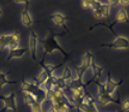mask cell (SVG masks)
<instances>
[{"mask_svg": "<svg viewBox=\"0 0 129 112\" xmlns=\"http://www.w3.org/2000/svg\"><path fill=\"white\" fill-rule=\"evenodd\" d=\"M36 103V101L32 99L30 95H28V94H25V97H24V104H25L26 106H29V107H31L34 104Z\"/></svg>", "mask_w": 129, "mask_h": 112, "instance_id": "obj_18", "label": "cell"}, {"mask_svg": "<svg viewBox=\"0 0 129 112\" xmlns=\"http://www.w3.org/2000/svg\"><path fill=\"white\" fill-rule=\"evenodd\" d=\"M95 84L98 87V93L96 95V101L99 104H101L102 106H107L109 104H120L119 101H116L114 98L108 94L105 87V82L96 81Z\"/></svg>", "mask_w": 129, "mask_h": 112, "instance_id": "obj_2", "label": "cell"}, {"mask_svg": "<svg viewBox=\"0 0 129 112\" xmlns=\"http://www.w3.org/2000/svg\"><path fill=\"white\" fill-rule=\"evenodd\" d=\"M101 3V10L103 14V18H107L110 13V4L109 1H100Z\"/></svg>", "mask_w": 129, "mask_h": 112, "instance_id": "obj_16", "label": "cell"}, {"mask_svg": "<svg viewBox=\"0 0 129 112\" xmlns=\"http://www.w3.org/2000/svg\"><path fill=\"white\" fill-rule=\"evenodd\" d=\"M20 47V34L18 31L10 33V45H9V50L16 49V48Z\"/></svg>", "mask_w": 129, "mask_h": 112, "instance_id": "obj_11", "label": "cell"}, {"mask_svg": "<svg viewBox=\"0 0 129 112\" xmlns=\"http://www.w3.org/2000/svg\"><path fill=\"white\" fill-rule=\"evenodd\" d=\"M92 73H93V79L91 82H96V81H99V80L101 79V76H102V72L104 71V67L98 65V63H96L95 61L93 62L92 65Z\"/></svg>", "mask_w": 129, "mask_h": 112, "instance_id": "obj_10", "label": "cell"}, {"mask_svg": "<svg viewBox=\"0 0 129 112\" xmlns=\"http://www.w3.org/2000/svg\"><path fill=\"white\" fill-rule=\"evenodd\" d=\"M0 100L3 103V109L1 110V112H5L7 110H17V102H16L15 92H11L9 95H0Z\"/></svg>", "mask_w": 129, "mask_h": 112, "instance_id": "obj_4", "label": "cell"}, {"mask_svg": "<svg viewBox=\"0 0 129 112\" xmlns=\"http://www.w3.org/2000/svg\"><path fill=\"white\" fill-rule=\"evenodd\" d=\"M42 103H38L36 102L34 105H32L30 108H31V112H43V108H42Z\"/></svg>", "mask_w": 129, "mask_h": 112, "instance_id": "obj_17", "label": "cell"}, {"mask_svg": "<svg viewBox=\"0 0 129 112\" xmlns=\"http://www.w3.org/2000/svg\"><path fill=\"white\" fill-rule=\"evenodd\" d=\"M38 44H39V38L38 34L35 31H31L29 33V42H28V51L30 54V57L35 61L37 60V53H38Z\"/></svg>", "mask_w": 129, "mask_h": 112, "instance_id": "obj_5", "label": "cell"}, {"mask_svg": "<svg viewBox=\"0 0 129 112\" xmlns=\"http://www.w3.org/2000/svg\"><path fill=\"white\" fill-rule=\"evenodd\" d=\"M50 19L52 20V22L55 24L56 26L62 27V28H64L66 30H68L67 27H66V22H67V20H68L67 16H64V15L61 14V13H54V14H52V15L50 16Z\"/></svg>", "mask_w": 129, "mask_h": 112, "instance_id": "obj_7", "label": "cell"}, {"mask_svg": "<svg viewBox=\"0 0 129 112\" xmlns=\"http://www.w3.org/2000/svg\"><path fill=\"white\" fill-rule=\"evenodd\" d=\"M10 45V33L0 34V49L3 50L5 48H9Z\"/></svg>", "mask_w": 129, "mask_h": 112, "instance_id": "obj_15", "label": "cell"}, {"mask_svg": "<svg viewBox=\"0 0 129 112\" xmlns=\"http://www.w3.org/2000/svg\"><path fill=\"white\" fill-rule=\"evenodd\" d=\"M47 112H57V111H56V109L51 105V106H50V108L47 110Z\"/></svg>", "mask_w": 129, "mask_h": 112, "instance_id": "obj_22", "label": "cell"}, {"mask_svg": "<svg viewBox=\"0 0 129 112\" xmlns=\"http://www.w3.org/2000/svg\"><path fill=\"white\" fill-rule=\"evenodd\" d=\"M2 13H3V12H2V10H1V7H0V17H1V15H2Z\"/></svg>", "mask_w": 129, "mask_h": 112, "instance_id": "obj_23", "label": "cell"}, {"mask_svg": "<svg viewBox=\"0 0 129 112\" xmlns=\"http://www.w3.org/2000/svg\"><path fill=\"white\" fill-rule=\"evenodd\" d=\"M101 48L105 47L109 48V49H116V50H121V49H128L129 48V39L128 37L124 35H116V38L109 44H103L100 46Z\"/></svg>", "mask_w": 129, "mask_h": 112, "instance_id": "obj_3", "label": "cell"}, {"mask_svg": "<svg viewBox=\"0 0 129 112\" xmlns=\"http://www.w3.org/2000/svg\"><path fill=\"white\" fill-rule=\"evenodd\" d=\"M93 62H94V58H93V54H92V52L86 51V52L84 53V55H83V58H82L81 63H82L84 67H86L88 70H91Z\"/></svg>", "mask_w": 129, "mask_h": 112, "instance_id": "obj_14", "label": "cell"}, {"mask_svg": "<svg viewBox=\"0 0 129 112\" xmlns=\"http://www.w3.org/2000/svg\"><path fill=\"white\" fill-rule=\"evenodd\" d=\"M82 7L83 9H92V5H93V1H82L81 2Z\"/></svg>", "mask_w": 129, "mask_h": 112, "instance_id": "obj_20", "label": "cell"}, {"mask_svg": "<svg viewBox=\"0 0 129 112\" xmlns=\"http://www.w3.org/2000/svg\"><path fill=\"white\" fill-rule=\"evenodd\" d=\"M9 74H10V72H0V91L2 90V88L5 85H11V84L16 83L14 81H11V80H7Z\"/></svg>", "mask_w": 129, "mask_h": 112, "instance_id": "obj_13", "label": "cell"}, {"mask_svg": "<svg viewBox=\"0 0 129 112\" xmlns=\"http://www.w3.org/2000/svg\"><path fill=\"white\" fill-rule=\"evenodd\" d=\"M129 22V16L128 13L125 9L121 7V9L118 11L117 15H116V21L115 23H128Z\"/></svg>", "mask_w": 129, "mask_h": 112, "instance_id": "obj_12", "label": "cell"}, {"mask_svg": "<svg viewBox=\"0 0 129 112\" xmlns=\"http://www.w3.org/2000/svg\"><path fill=\"white\" fill-rule=\"evenodd\" d=\"M118 4H120L121 6H126V5H129V1H124V0H123V1H118Z\"/></svg>", "mask_w": 129, "mask_h": 112, "instance_id": "obj_21", "label": "cell"}, {"mask_svg": "<svg viewBox=\"0 0 129 112\" xmlns=\"http://www.w3.org/2000/svg\"><path fill=\"white\" fill-rule=\"evenodd\" d=\"M28 49L27 48H16V49H11L9 50V57H7V61H11L12 59L15 58H22L26 55Z\"/></svg>", "mask_w": 129, "mask_h": 112, "instance_id": "obj_8", "label": "cell"}, {"mask_svg": "<svg viewBox=\"0 0 129 112\" xmlns=\"http://www.w3.org/2000/svg\"><path fill=\"white\" fill-rule=\"evenodd\" d=\"M28 4L29 3H27L25 5V7H24V10H23V12L21 14V21L23 23V25L25 27H27V28L31 27L32 23H34V20H32L31 15H30V13L28 11Z\"/></svg>", "mask_w": 129, "mask_h": 112, "instance_id": "obj_9", "label": "cell"}, {"mask_svg": "<svg viewBox=\"0 0 129 112\" xmlns=\"http://www.w3.org/2000/svg\"><path fill=\"white\" fill-rule=\"evenodd\" d=\"M122 110L124 112H128L129 111V99H126L122 103Z\"/></svg>", "mask_w": 129, "mask_h": 112, "instance_id": "obj_19", "label": "cell"}, {"mask_svg": "<svg viewBox=\"0 0 129 112\" xmlns=\"http://www.w3.org/2000/svg\"><path fill=\"white\" fill-rule=\"evenodd\" d=\"M58 35L59 34L53 32V31H49V32L46 34V36L44 37V39L42 41L41 45H42V48H43V50L45 52V56L47 54H52V53H54L56 51H58L63 56V57L68 58L70 56V54L67 53L66 51L62 49L61 46L58 43V41L56 39V37H57Z\"/></svg>", "mask_w": 129, "mask_h": 112, "instance_id": "obj_1", "label": "cell"}, {"mask_svg": "<svg viewBox=\"0 0 129 112\" xmlns=\"http://www.w3.org/2000/svg\"><path fill=\"white\" fill-rule=\"evenodd\" d=\"M122 83H123L122 80H120V81H115V80H112L110 74H108L107 81H105V87H106V90H107V92H108V94L110 95V97L114 98L118 87Z\"/></svg>", "mask_w": 129, "mask_h": 112, "instance_id": "obj_6", "label": "cell"}]
</instances>
